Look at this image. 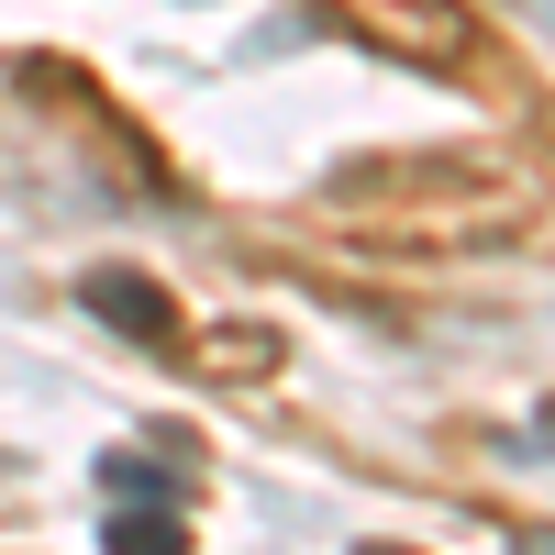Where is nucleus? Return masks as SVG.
Returning <instances> with one entry per match:
<instances>
[{
    "label": "nucleus",
    "instance_id": "nucleus-3",
    "mask_svg": "<svg viewBox=\"0 0 555 555\" xmlns=\"http://www.w3.org/2000/svg\"><path fill=\"white\" fill-rule=\"evenodd\" d=\"M101 489H112V500H156V512H178L190 467H178V455H145V444H112V455H101Z\"/></svg>",
    "mask_w": 555,
    "mask_h": 555
},
{
    "label": "nucleus",
    "instance_id": "nucleus-2",
    "mask_svg": "<svg viewBox=\"0 0 555 555\" xmlns=\"http://www.w3.org/2000/svg\"><path fill=\"white\" fill-rule=\"evenodd\" d=\"M78 300L101 311L112 334H133L145 356H190V345H178V334H190V322H178V300L156 289V278H133V267H89V278H78Z\"/></svg>",
    "mask_w": 555,
    "mask_h": 555
},
{
    "label": "nucleus",
    "instance_id": "nucleus-5",
    "mask_svg": "<svg viewBox=\"0 0 555 555\" xmlns=\"http://www.w3.org/2000/svg\"><path fill=\"white\" fill-rule=\"evenodd\" d=\"M201 356H211V366H245V378H267V366H278V334H256V322H245V334H211Z\"/></svg>",
    "mask_w": 555,
    "mask_h": 555
},
{
    "label": "nucleus",
    "instance_id": "nucleus-4",
    "mask_svg": "<svg viewBox=\"0 0 555 555\" xmlns=\"http://www.w3.org/2000/svg\"><path fill=\"white\" fill-rule=\"evenodd\" d=\"M101 544H112V555H190V522L156 512V500H122V512L101 522Z\"/></svg>",
    "mask_w": 555,
    "mask_h": 555
},
{
    "label": "nucleus",
    "instance_id": "nucleus-7",
    "mask_svg": "<svg viewBox=\"0 0 555 555\" xmlns=\"http://www.w3.org/2000/svg\"><path fill=\"white\" fill-rule=\"evenodd\" d=\"M366 555H411V544H366Z\"/></svg>",
    "mask_w": 555,
    "mask_h": 555
},
{
    "label": "nucleus",
    "instance_id": "nucleus-6",
    "mask_svg": "<svg viewBox=\"0 0 555 555\" xmlns=\"http://www.w3.org/2000/svg\"><path fill=\"white\" fill-rule=\"evenodd\" d=\"M512 555H555V522H533V533H512Z\"/></svg>",
    "mask_w": 555,
    "mask_h": 555
},
{
    "label": "nucleus",
    "instance_id": "nucleus-1",
    "mask_svg": "<svg viewBox=\"0 0 555 555\" xmlns=\"http://www.w3.org/2000/svg\"><path fill=\"white\" fill-rule=\"evenodd\" d=\"M345 12V34H366L378 56H400V67H478V12L467 0H334Z\"/></svg>",
    "mask_w": 555,
    "mask_h": 555
}]
</instances>
